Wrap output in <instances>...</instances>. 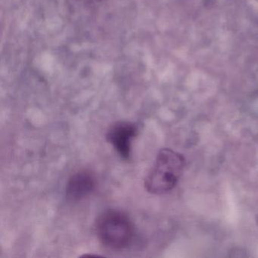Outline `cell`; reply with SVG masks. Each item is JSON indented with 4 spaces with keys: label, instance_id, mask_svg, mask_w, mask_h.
<instances>
[{
    "label": "cell",
    "instance_id": "1",
    "mask_svg": "<svg viewBox=\"0 0 258 258\" xmlns=\"http://www.w3.org/2000/svg\"><path fill=\"white\" fill-rule=\"evenodd\" d=\"M185 164V158L181 154L170 149H161L145 179V188L155 195L171 191L182 176Z\"/></svg>",
    "mask_w": 258,
    "mask_h": 258
},
{
    "label": "cell",
    "instance_id": "2",
    "mask_svg": "<svg viewBox=\"0 0 258 258\" xmlns=\"http://www.w3.org/2000/svg\"><path fill=\"white\" fill-rule=\"evenodd\" d=\"M96 231L99 241L113 250L127 247L135 234V228L129 216L114 209L107 210L98 217Z\"/></svg>",
    "mask_w": 258,
    "mask_h": 258
},
{
    "label": "cell",
    "instance_id": "3",
    "mask_svg": "<svg viewBox=\"0 0 258 258\" xmlns=\"http://www.w3.org/2000/svg\"><path fill=\"white\" fill-rule=\"evenodd\" d=\"M137 134L138 127L135 123L130 121H117L108 128L106 140L122 159L129 160L131 156L132 142Z\"/></svg>",
    "mask_w": 258,
    "mask_h": 258
},
{
    "label": "cell",
    "instance_id": "4",
    "mask_svg": "<svg viewBox=\"0 0 258 258\" xmlns=\"http://www.w3.org/2000/svg\"><path fill=\"white\" fill-rule=\"evenodd\" d=\"M96 187L95 175L89 170H81L71 176L66 185V197L78 202L88 197Z\"/></svg>",
    "mask_w": 258,
    "mask_h": 258
},
{
    "label": "cell",
    "instance_id": "5",
    "mask_svg": "<svg viewBox=\"0 0 258 258\" xmlns=\"http://www.w3.org/2000/svg\"><path fill=\"white\" fill-rule=\"evenodd\" d=\"M256 223H257L258 224V215L257 217H256Z\"/></svg>",
    "mask_w": 258,
    "mask_h": 258
}]
</instances>
